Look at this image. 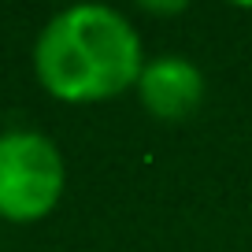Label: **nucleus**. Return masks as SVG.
Listing matches in <instances>:
<instances>
[{
	"instance_id": "f257e3e1",
	"label": "nucleus",
	"mask_w": 252,
	"mask_h": 252,
	"mask_svg": "<svg viewBox=\"0 0 252 252\" xmlns=\"http://www.w3.org/2000/svg\"><path fill=\"white\" fill-rule=\"evenodd\" d=\"M41 86L67 104H93L137 86L145 63L137 30L100 4L67 8L41 30L33 48Z\"/></svg>"
},
{
	"instance_id": "7ed1b4c3",
	"label": "nucleus",
	"mask_w": 252,
	"mask_h": 252,
	"mask_svg": "<svg viewBox=\"0 0 252 252\" xmlns=\"http://www.w3.org/2000/svg\"><path fill=\"white\" fill-rule=\"evenodd\" d=\"M141 104L163 123H182L204 104V74L186 56H159L137 78Z\"/></svg>"
},
{
	"instance_id": "f03ea898",
	"label": "nucleus",
	"mask_w": 252,
	"mask_h": 252,
	"mask_svg": "<svg viewBox=\"0 0 252 252\" xmlns=\"http://www.w3.org/2000/svg\"><path fill=\"white\" fill-rule=\"evenodd\" d=\"M63 193V159L41 134L15 130L0 137V215L33 222L56 208Z\"/></svg>"
}]
</instances>
